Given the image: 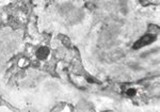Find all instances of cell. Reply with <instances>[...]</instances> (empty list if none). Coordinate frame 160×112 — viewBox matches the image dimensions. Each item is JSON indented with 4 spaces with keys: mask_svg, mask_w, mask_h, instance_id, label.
Here are the masks:
<instances>
[{
    "mask_svg": "<svg viewBox=\"0 0 160 112\" xmlns=\"http://www.w3.org/2000/svg\"><path fill=\"white\" fill-rule=\"evenodd\" d=\"M154 40H155V35H153V34L145 35V36H143L142 38H140L138 42H136L133 48H140V47H142V46H144V45H148V44H151Z\"/></svg>",
    "mask_w": 160,
    "mask_h": 112,
    "instance_id": "6da1fadb",
    "label": "cell"
},
{
    "mask_svg": "<svg viewBox=\"0 0 160 112\" xmlns=\"http://www.w3.org/2000/svg\"><path fill=\"white\" fill-rule=\"evenodd\" d=\"M48 53H49V50H48L46 47H42V48H40L38 50V53H37V56H38V58H40V59H45L46 57L48 56Z\"/></svg>",
    "mask_w": 160,
    "mask_h": 112,
    "instance_id": "7a4b0ae2",
    "label": "cell"
}]
</instances>
